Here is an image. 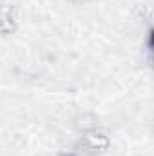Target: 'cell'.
Listing matches in <instances>:
<instances>
[{"instance_id":"cell-1","label":"cell","mask_w":154,"mask_h":156,"mask_svg":"<svg viewBox=\"0 0 154 156\" xmlns=\"http://www.w3.org/2000/svg\"><path fill=\"white\" fill-rule=\"evenodd\" d=\"M87 140H89L91 145L96 147V149H98V147H102V149L107 147V138H105L103 134H91V136H87Z\"/></svg>"},{"instance_id":"cell-2","label":"cell","mask_w":154,"mask_h":156,"mask_svg":"<svg viewBox=\"0 0 154 156\" xmlns=\"http://www.w3.org/2000/svg\"><path fill=\"white\" fill-rule=\"evenodd\" d=\"M73 2H85V0H73Z\"/></svg>"},{"instance_id":"cell-3","label":"cell","mask_w":154,"mask_h":156,"mask_svg":"<svg viewBox=\"0 0 154 156\" xmlns=\"http://www.w3.org/2000/svg\"><path fill=\"white\" fill-rule=\"evenodd\" d=\"M67 156H71V154H67Z\"/></svg>"}]
</instances>
